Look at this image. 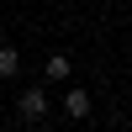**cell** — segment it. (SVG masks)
<instances>
[{
    "label": "cell",
    "instance_id": "obj_3",
    "mask_svg": "<svg viewBox=\"0 0 132 132\" xmlns=\"http://www.w3.org/2000/svg\"><path fill=\"white\" fill-rule=\"evenodd\" d=\"M42 74H48L53 85H63V79L74 74V63H69V53H48V63H42Z\"/></svg>",
    "mask_w": 132,
    "mask_h": 132
},
{
    "label": "cell",
    "instance_id": "obj_2",
    "mask_svg": "<svg viewBox=\"0 0 132 132\" xmlns=\"http://www.w3.org/2000/svg\"><path fill=\"white\" fill-rule=\"evenodd\" d=\"M90 111H95L90 90H79V85H74V90H63V116H69V122H85Z\"/></svg>",
    "mask_w": 132,
    "mask_h": 132
},
{
    "label": "cell",
    "instance_id": "obj_4",
    "mask_svg": "<svg viewBox=\"0 0 132 132\" xmlns=\"http://www.w3.org/2000/svg\"><path fill=\"white\" fill-rule=\"evenodd\" d=\"M21 74V53L16 48H0V79H16Z\"/></svg>",
    "mask_w": 132,
    "mask_h": 132
},
{
    "label": "cell",
    "instance_id": "obj_1",
    "mask_svg": "<svg viewBox=\"0 0 132 132\" xmlns=\"http://www.w3.org/2000/svg\"><path fill=\"white\" fill-rule=\"evenodd\" d=\"M48 111H53V101H48V90H37V85H27V90L16 95V116H21L27 127H42Z\"/></svg>",
    "mask_w": 132,
    "mask_h": 132
}]
</instances>
